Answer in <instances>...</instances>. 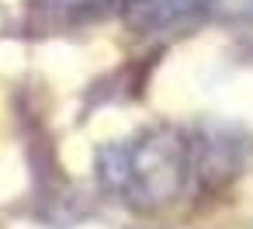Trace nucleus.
<instances>
[{
	"instance_id": "f257e3e1",
	"label": "nucleus",
	"mask_w": 253,
	"mask_h": 229,
	"mask_svg": "<svg viewBox=\"0 0 253 229\" xmlns=\"http://www.w3.org/2000/svg\"><path fill=\"white\" fill-rule=\"evenodd\" d=\"M101 191L135 215H163L201 194V139L198 125L156 122L97 149Z\"/></svg>"
},
{
	"instance_id": "f03ea898",
	"label": "nucleus",
	"mask_w": 253,
	"mask_h": 229,
	"mask_svg": "<svg viewBox=\"0 0 253 229\" xmlns=\"http://www.w3.org/2000/svg\"><path fill=\"white\" fill-rule=\"evenodd\" d=\"M125 28L139 39H163L173 32H187L201 18H208L205 0H122Z\"/></svg>"
},
{
	"instance_id": "7ed1b4c3",
	"label": "nucleus",
	"mask_w": 253,
	"mask_h": 229,
	"mask_svg": "<svg viewBox=\"0 0 253 229\" xmlns=\"http://www.w3.org/2000/svg\"><path fill=\"white\" fill-rule=\"evenodd\" d=\"M39 32H80L122 14V0H25Z\"/></svg>"
},
{
	"instance_id": "20e7f679",
	"label": "nucleus",
	"mask_w": 253,
	"mask_h": 229,
	"mask_svg": "<svg viewBox=\"0 0 253 229\" xmlns=\"http://www.w3.org/2000/svg\"><path fill=\"white\" fill-rule=\"evenodd\" d=\"M208 18L229 21V25H246L253 21V0H205Z\"/></svg>"
}]
</instances>
